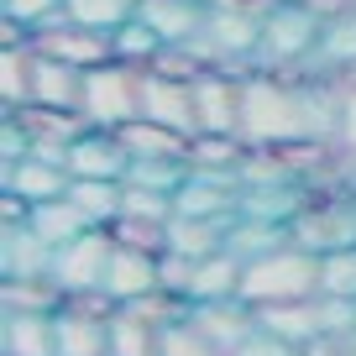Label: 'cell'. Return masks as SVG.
Returning a JSON list of instances; mask_svg holds the SVG:
<instances>
[{"label": "cell", "instance_id": "cell-17", "mask_svg": "<svg viewBox=\"0 0 356 356\" xmlns=\"http://www.w3.org/2000/svg\"><path fill=\"white\" fill-rule=\"evenodd\" d=\"M241 273L246 262L236 252H215L194 262V278H189V304H210V299H236L241 293Z\"/></svg>", "mask_w": 356, "mask_h": 356}, {"label": "cell", "instance_id": "cell-6", "mask_svg": "<svg viewBox=\"0 0 356 356\" xmlns=\"http://www.w3.org/2000/svg\"><path fill=\"white\" fill-rule=\"evenodd\" d=\"M194 53H200L204 63H215V68L241 63V58L262 53V16L210 6V22H204V37L194 42Z\"/></svg>", "mask_w": 356, "mask_h": 356}, {"label": "cell", "instance_id": "cell-11", "mask_svg": "<svg viewBox=\"0 0 356 356\" xmlns=\"http://www.w3.org/2000/svg\"><path fill=\"white\" fill-rule=\"evenodd\" d=\"M136 16H142V22L152 26L168 47H194L204 37L210 6H204V0H142Z\"/></svg>", "mask_w": 356, "mask_h": 356}, {"label": "cell", "instance_id": "cell-27", "mask_svg": "<svg viewBox=\"0 0 356 356\" xmlns=\"http://www.w3.org/2000/svg\"><path fill=\"white\" fill-rule=\"evenodd\" d=\"M68 200H74L95 225H111L115 215H121V184H105V178H74V184H68Z\"/></svg>", "mask_w": 356, "mask_h": 356}, {"label": "cell", "instance_id": "cell-7", "mask_svg": "<svg viewBox=\"0 0 356 356\" xmlns=\"http://www.w3.org/2000/svg\"><path fill=\"white\" fill-rule=\"evenodd\" d=\"M32 47L42 58H58V63H74V68H100L115 58V42L105 32H89V26L68 22V16H58V22L37 26L32 32Z\"/></svg>", "mask_w": 356, "mask_h": 356}, {"label": "cell", "instance_id": "cell-23", "mask_svg": "<svg viewBox=\"0 0 356 356\" xmlns=\"http://www.w3.org/2000/svg\"><path fill=\"white\" fill-rule=\"evenodd\" d=\"M289 241H293L289 225H283V220H262V215H236L231 231H225V252H236L241 262L278 252V246H289Z\"/></svg>", "mask_w": 356, "mask_h": 356}, {"label": "cell", "instance_id": "cell-24", "mask_svg": "<svg viewBox=\"0 0 356 356\" xmlns=\"http://www.w3.org/2000/svg\"><path fill=\"white\" fill-rule=\"evenodd\" d=\"M32 74H37V47L32 42H11L0 53V95L6 105H32Z\"/></svg>", "mask_w": 356, "mask_h": 356}, {"label": "cell", "instance_id": "cell-33", "mask_svg": "<svg viewBox=\"0 0 356 356\" xmlns=\"http://www.w3.org/2000/svg\"><path fill=\"white\" fill-rule=\"evenodd\" d=\"M0 11H6V22L37 32V26H47V22L63 16V0H0Z\"/></svg>", "mask_w": 356, "mask_h": 356}, {"label": "cell", "instance_id": "cell-31", "mask_svg": "<svg viewBox=\"0 0 356 356\" xmlns=\"http://www.w3.org/2000/svg\"><path fill=\"white\" fill-rule=\"evenodd\" d=\"M157 356H220V351H215V341L184 314V320H173V325L157 330Z\"/></svg>", "mask_w": 356, "mask_h": 356}, {"label": "cell", "instance_id": "cell-19", "mask_svg": "<svg viewBox=\"0 0 356 356\" xmlns=\"http://www.w3.org/2000/svg\"><path fill=\"white\" fill-rule=\"evenodd\" d=\"M53 246L32 225H6V278H53Z\"/></svg>", "mask_w": 356, "mask_h": 356}, {"label": "cell", "instance_id": "cell-25", "mask_svg": "<svg viewBox=\"0 0 356 356\" xmlns=\"http://www.w3.org/2000/svg\"><path fill=\"white\" fill-rule=\"evenodd\" d=\"M63 16L79 22V26H89V32L115 37L136 16V0H63Z\"/></svg>", "mask_w": 356, "mask_h": 356}, {"label": "cell", "instance_id": "cell-26", "mask_svg": "<svg viewBox=\"0 0 356 356\" xmlns=\"http://www.w3.org/2000/svg\"><path fill=\"white\" fill-rule=\"evenodd\" d=\"M309 63L356 68V11H341V16H330V22H325V37H320V47H314Z\"/></svg>", "mask_w": 356, "mask_h": 356}, {"label": "cell", "instance_id": "cell-12", "mask_svg": "<svg viewBox=\"0 0 356 356\" xmlns=\"http://www.w3.org/2000/svg\"><path fill=\"white\" fill-rule=\"evenodd\" d=\"M157 289H163V257H147L136 246H115L111 267H105V293L115 304H131V299H147Z\"/></svg>", "mask_w": 356, "mask_h": 356}, {"label": "cell", "instance_id": "cell-32", "mask_svg": "<svg viewBox=\"0 0 356 356\" xmlns=\"http://www.w3.org/2000/svg\"><path fill=\"white\" fill-rule=\"evenodd\" d=\"M121 215H142V220H173V194L121 184Z\"/></svg>", "mask_w": 356, "mask_h": 356}, {"label": "cell", "instance_id": "cell-4", "mask_svg": "<svg viewBox=\"0 0 356 356\" xmlns=\"http://www.w3.org/2000/svg\"><path fill=\"white\" fill-rule=\"evenodd\" d=\"M320 37H325V16L309 0H278L262 16V53L257 58H267V63H309Z\"/></svg>", "mask_w": 356, "mask_h": 356}, {"label": "cell", "instance_id": "cell-14", "mask_svg": "<svg viewBox=\"0 0 356 356\" xmlns=\"http://www.w3.org/2000/svg\"><path fill=\"white\" fill-rule=\"evenodd\" d=\"M11 121L22 126L26 136H32V147H68L74 136H84L89 131V121H84V111H63V105H16L11 111Z\"/></svg>", "mask_w": 356, "mask_h": 356}, {"label": "cell", "instance_id": "cell-35", "mask_svg": "<svg viewBox=\"0 0 356 356\" xmlns=\"http://www.w3.org/2000/svg\"><path fill=\"white\" fill-rule=\"evenodd\" d=\"M335 147L341 152H356V89L341 95V126H335Z\"/></svg>", "mask_w": 356, "mask_h": 356}, {"label": "cell", "instance_id": "cell-18", "mask_svg": "<svg viewBox=\"0 0 356 356\" xmlns=\"http://www.w3.org/2000/svg\"><path fill=\"white\" fill-rule=\"evenodd\" d=\"M115 136L126 142L131 157H178V163H189V142H194V136L173 131V126H163V121H147V115L126 121Z\"/></svg>", "mask_w": 356, "mask_h": 356}, {"label": "cell", "instance_id": "cell-8", "mask_svg": "<svg viewBox=\"0 0 356 356\" xmlns=\"http://www.w3.org/2000/svg\"><path fill=\"white\" fill-rule=\"evenodd\" d=\"M142 115L163 121L184 136H200V115H194V79H168L142 68Z\"/></svg>", "mask_w": 356, "mask_h": 356}, {"label": "cell", "instance_id": "cell-29", "mask_svg": "<svg viewBox=\"0 0 356 356\" xmlns=\"http://www.w3.org/2000/svg\"><path fill=\"white\" fill-rule=\"evenodd\" d=\"M105 231L115 236V246H136L147 257H168V220H142V215H115Z\"/></svg>", "mask_w": 356, "mask_h": 356}, {"label": "cell", "instance_id": "cell-13", "mask_svg": "<svg viewBox=\"0 0 356 356\" xmlns=\"http://www.w3.org/2000/svg\"><path fill=\"white\" fill-rule=\"evenodd\" d=\"M68 184H74V173H68L63 163H53V157H37V152H26L22 163L6 168V194H16V200H26V204L63 200Z\"/></svg>", "mask_w": 356, "mask_h": 356}, {"label": "cell", "instance_id": "cell-3", "mask_svg": "<svg viewBox=\"0 0 356 356\" xmlns=\"http://www.w3.org/2000/svg\"><path fill=\"white\" fill-rule=\"evenodd\" d=\"M89 126H100V131H121L126 121L142 115V68L136 63H111L100 68H84V100H79Z\"/></svg>", "mask_w": 356, "mask_h": 356}, {"label": "cell", "instance_id": "cell-16", "mask_svg": "<svg viewBox=\"0 0 356 356\" xmlns=\"http://www.w3.org/2000/svg\"><path fill=\"white\" fill-rule=\"evenodd\" d=\"M6 356H58V314L6 309Z\"/></svg>", "mask_w": 356, "mask_h": 356}, {"label": "cell", "instance_id": "cell-1", "mask_svg": "<svg viewBox=\"0 0 356 356\" xmlns=\"http://www.w3.org/2000/svg\"><path fill=\"white\" fill-rule=\"evenodd\" d=\"M341 95L293 84L278 74L241 79V136L246 142H335Z\"/></svg>", "mask_w": 356, "mask_h": 356}, {"label": "cell", "instance_id": "cell-34", "mask_svg": "<svg viewBox=\"0 0 356 356\" xmlns=\"http://www.w3.org/2000/svg\"><path fill=\"white\" fill-rule=\"evenodd\" d=\"M231 356H299V346H289L283 335H273V330H257L252 341H246L241 351H231Z\"/></svg>", "mask_w": 356, "mask_h": 356}, {"label": "cell", "instance_id": "cell-20", "mask_svg": "<svg viewBox=\"0 0 356 356\" xmlns=\"http://www.w3.org/2000/svg\"><path fill=\"white\" fill-rule=\"evenodd\" d=\"M26 225H32V231L53 246V252H58V246H68V241H79L84 231H95V220H89V215L79 210L68 194H63V200H47V204H32Z\"/></svg>", "mask_w": 356, "mask_h": 356}, {"label": "cell", "instance_id": "cell-9", "mask_svg": "<svg viewBox=\"0 0 356 356\" xmlns=\"http://www.w3.org/2000/svg\"><path fill=\"white\" fill-rule=\"evenodd\" d=\"M126 168H131V152L115 131H100L89 126L84 136L68 142V173L74 178H105V184H126Z\"/></svg>", "mask_w": 356, "mask_h": 356}, {"label": "cell", "instance_id": "cell-28", "mask_svg": "<svg viewBox=\"0 0 356 356\" xmlns=\"http://www.w3.org/2000/svg\"><path fill=\"white\" fill-rule=\"evenodd\" d=\"M111 356H157V330L126 304L111 314Z\"/></svg>", "mask_w": 356, "mask_h": 356}, {"label": "cell", "instance_id": "cell-5", "mask_svg": "<svg viewBox=\"0 0 356 356\" xmlns=\"http://www.w3.org/2000/svg\"><path fill=\"white\" fill-rule=\"evenodd\" d=\"M111 252H115V236L105 231V225H95V231H84L79 241L58 246L53 257V283L68 293H89V289H105V267H111Z\"/></svg>", "mask_w": 356, "mask_h": 356}, {"label": "cell", "instance_id": "cell-15", "mask_svg": "<svg viewBox=\"0 0 356 356\" xmlns=\"http://www.w3.org/2000/svg\"><path fill=\"white\" fill-rule=\"evenodd\" d=\"M58 356H111V320L63 304L58 309Z\"/></svg>", "mask_w": 356, "mask_h": 356}, {"label": "cell", "instance_id": "cell-21", "mask_svg": "<svg viewBox=\"0 0 356 356\" xmlns=\"http://www.w3.org/2000/svg\"><path fill=\"white\" fill-rule=\"evenodd\" d=\"M32 100H37V105H63V111H79V100H84V68L58 63V58H42V53H37Z\"/></svg>", "mask_w": 356, "mask_h": 356}, {"label": "cell", "instance_id": "cell-22", "mask_svg": "<svg viewBox=\"0 0 356 356\" xmlns=\"http://www.w3.org/2000/svg\"><path fill=\"white\" fill-rule=\"evenodd\" d=\"M225 231H231V220H204V215H173L168 220V252L178 257H215L225 252Z\"/></svg>", "mask_w": 356, "mask_h": 356}, {"label": "cell", "instance_id": "cell-30", "mask_svg": "<svg viewBox=\"0 0 356 356\" xmlns=\"http://www.w3.org/2000/svg\"><path fill=\"white\" fill-rule=\"evenodd\" d=\"M111 42H115V58H121V63H136V68H147V63H152V58L168 47L163 37H157L152 26L142 22V16H131V22H126L121 32L111 37Z\"/></svg>", "mask_w": 356, "mask_h": 356}, {"label": "cell", "instance_id": "cell-10", "mask_svg": "<svg viewBox=\"0 0 356 356\" xmlns=\"http://www.w3.org/2000/svg\"><path fill=\"white\" fill-rule=\"evenodd\" d=\"M194 115H200V131H236L241 136V79L220 74V68L200 74L194 79Z\"/></svg>", "mask_w": 356, "mask_h": 356}, {"label": "cell", "instance_id": "cell-2", "mask_svg": "<svg viewBox=\"0 0 356 356\" xmlns=\"http://www.w3.org/2000/svg\"><path fill=\"white\" fill-rule=\"evenodd\" d=\"M320 267L325 257L304 252V246H278V252L267 257H252L241 273V293L252 309H267V304H293V299H314L320 293Z\"/></svg>", "mask_w": 356, "mask_h": 356}]
</instances>
